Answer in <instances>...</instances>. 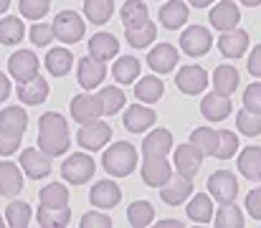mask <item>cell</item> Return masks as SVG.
Wrapping results in <instances>:
<instances>
[{
	"label": "cell",
	"instance_id": "6da1fadb",
	"mask_svg": "<svg viewBox=\"0 0 261 228\" xmlns=\"http://www.w3.org/2000/svg\"><path fill=\"white\" fill-rule=\"evenodd\" d=\"M71 147L69 124L59 112H46L38 119V150H43L48 157H59Z\"/></svg>",
	"mask_w": 261,
	"mask_h": 228
},
{
	"label": "cell",
	"instance_id": "7a4b0ae2",
	"mask_svg": "<svg viewBox=\"0 0 261 228\" xmlns=\"http://www.w3.org/2000/svg\"><path fill=\"white\" fill-rule=\"evenodd\" d=\"M101 165L112 178H127L137 167V150L129 142H114L104 150Z\"/></svg>",
	"mask_w": 261,
	"mask_h": 228
},
{
	"label": "cell",
	"instance_id": "3957f363",
	"mask_svg": "<svg viewBox=\"0 0 261 228\" xmlns=\"http://www.w3.org/2000/svg\"><path fill=\"white\" fill-rule=\"evenodd\" d=\"M51 28H54V38L61 41V43H76L87 33V23H84V18L76 10H61L54 18Z\"/></svg>",
	"mask_w": 261,
	"mask_h": 228
},
{
	"label": "cell",
	"instance_id": "277c9868",
	"mask_svg": "<svg viewBox=\"0 0 261 228\" xmlns=\"http://www.w3.org/2000/svg\"><path fill=\"white\" fill-rule=\"evenodd\" d=\"M94 167H96L94 165V157H89L87 152H74V155H69L64 160L61 175L71 185H84V183H89L94 178Z\"/></svg>",
	"mask_w": 261,
	"mask_h": 228
},
{
	"label": "cell",
	"instance_id": "5b68a950",
	"mask_svg": "<svg viewBox=\"0 0 261 228\" xmlns=\"http://www.w3.org/2000/svg\"><path fill=\"white\" fill-rule=\"evenodd\" d=\"M109 140H112V127L107 122H99V119H91L87 124H82L79 132H76V142L87 152L101 150L104 145H109Z\"/></svg>",
	"mask_w": 261,
	"mask_h": 228
},
{
	"label": "cell",
	"instance_id": "8992f818",
	"mask_svg": "<svg viewBox=\"0 0 261 228\" xmlns=\"http://www.w3.org/2000/svg\"><path fill=\"white\" fill-rule=\"evenodd\" d=\"M211 46H213V36H211V31L208 28H203V26H190V28H185L182 31V36H180V48L188 54V56H205L208 51H211Z\"/></svg>",
	"mask_w": 261,
	"mask_h": 228
},
{
	"label": "cell",
	"instance_id": "52a82bcc",
	"mask_svg": "<svg viewBox=\"0 0 261 228\" xmlns=\"http://www.w3.org/2000/svg\"><path fill=\"white\" fill-rule=\"evenodd\" d=\"M142 180L150 188H163L170 178H173V162H168V157H145V162L140 165Z\"/></svg>",
	"mask_w": 261,
	"mask_h": 228
},
{
	"label": "cell",
	"instance_id": "ba28073f",
	"mask_svg": "<svg viewBox=\"0 0 261 228\" xmlns=\"http://www.w3.org/2000/svg\"><path fill=\"white\" fill-rule=\"evenodd\" d=\"M208 193L218 200V203H231L239 195V180L233 172L228 170H218L208 178Z\"/></svg>",
	"mask_w": 261,
	"mask_h": 228
},
{
	"label": "cell",
	"instance_id": "9c48e42d",
	"mask_svg": "<svg viewBox=\"0 0 261 228\" xmlns=\"http://www.w3.org/2000/svg\"><path fill=\"white\" fill-rule=\"evenodd\" d=\"M203 152L198 145H193V142H188V145H180V147H175V172L177 175H185V178H195L198 175V170H200V165H203Z\"/></svg>",
	"mask_w": 261,
	"mask_h": 228
},
{
	"label": "cell",
	"instance_id": "30bf717a",
	"mask_svg": "<svg viewBox=\"0 0 261 228\" xmlns=\"http://www.w3.org/2000/svg\"><path fill=\"white\" fill-rule=\"evenodd\" d=\"M89 200L94 208H101V211H112L119 206L122 200V188L114 183V180H99L91 185V193H89Z\"/></svg>",
	"mask_w": 261,
	"mask_h": 228
},
{
	"label": "cell",
	"instance_id": "8fae6325",
	"mask_svg": "<svg viewBox=\"0 0 261 228\" xmlns=\"http://www.w3.org/2000/svg\"><path fill=\"white\" fill-rule=\"evenodd\" d=\"M20 170L33 178V180H41L51 172V157L38 147H28V150L20 152Z\"/></svg>",
	"mask_w": 261,
	"mask_h": 228
},
{
	"label": "cell",
	"instance_id": "7c38bea8",
	"mask_svg": "<svg viewBox=\"0 0 261 228\" xmlns=\"http://www.w3.org/2000/svg\"><path fill=\"white\" fill-rule=\"evenodd\" d=\"M38 59H36V54L33 51H28V48H20V51H15L10 59H8V71L10 76L15 79V81H25V79H33V76L38 74Z\"/></svg>",
	"mask_w": 261,
	"mask_h": 228
},
{
	"label": "cell",
	"instance_id": "4fadbf2b",
	"mask_svg": "<svg viewBox=\"0 0 261 228\" xmlns=\"http://www.w3.org/2000/svg\"><path fill=\"white\" fill-rule=\"evenodd\" d=\"M175 86H177L182 94L195 96V94H200V91L208 86V74H205L203 66H182V69L177 71V76H175Z\"/></svg>",
	"mask_w": 261,
	"mask_h": 228
},
{
	"label": "cell",
	"instance_id": "5bb4252c",
	"mask_svg": "<svg viewBox=\"0 0 261 228\" xmlns=\"http://www.w3.org/2000/svg\"><path fill=\"white\" fill-rule=\"evenodd\" d=\"M249 48V33L244 28H231V31H223L221 38H218V51L226 56V59H241Z\"/></svg>",
	"mask_w": 261,
	"mask_h": 228
},
{
	"label": "cell",
	"instance_id": "9a60e30c",
	"mask_svg": "<svg viewBox=\"0 0 261 228\" xmlns=\"http://www.w3.org/2000/svg\"><path fill=\"white\" fill-rule=\"evenodd\" d=\"M104 112H101V102L96 94H76L71 99V117L74 122L79 124H87L91 119H99Z\"/></svg>",
	"mask_w": 261,
	"mask_h": 228
},
{
	"label": "cell",
	"instance_id": "2e32d148",
	"mask_svg": "<svg viewBox=\"0 0 261 228\" xmlns=\"http://www.w3.org/2000/svg\"><path fill=\"white\" fill-rule=\"evenodd\" d=\"M190 195H193V178H185V175H175L173 172V178L160 188V198L168 206H180Z\"/></svg>",
	"mask_w": 261,
	"mask_h": 228
},
{
	"label": "cell",
	"instance_id": "e0dca14e",
	"mask_svg": "<svg viewBox=\"0 0 261 228\" xmlns=\"http://www.w3.org/2000/svg\"><path fill=\"white\" fill-rule=\"evenodd\" d=\"M180 61V54L173 43H158L150 54H147V64L155 74H170Z\"/></svg>",
	"mask_w": 261,
	"mask_h": 228
},
{
	"label": "cell",
	"instance_id": "ac0fdd59",
	"mask_svg": "<svg viewBox=\"0 0 261 228\" xmlns=\"http://www.w3.org/2000/svg\"><path fill=\"white\" fill-rule=\"evenodd\" d=\"M208 20H211V26H213L216 31L223 33V31H231V28L239 26L241 10H239V5H236L233 0H223V3H216V8L211 10Z\"/></svg>",
	"mask_w": 261,
	"mask_h": 228
},
{
	"label": "cell",
	"instance_id": "d6986e66",
	"mask_svg": "<svg viewBox=\"0 0 261 228\" xmlns=\"http://www.w3.org/2000/svg\"><path fill=\"white\" fill-rule=\"evenodd\" d=\"M104 76H107V66H104V61H96V59H79V64H76V79H79V86L82 89H96L101 81H104Z\"/></svg>",
	"mask_w": 261,
	"mask_h": 228
},
{
	"label": "cell",
	"instance_id": "ffe728a7",
	"mask_svg": "<svg viewBox=\"0 0 261 228\" xmlns=\"http://www.w3.org/2000/svg\"><path fill=\"white\" fill-rule=\"evenodd\" d=\"M48 96V81L43 76H33V79H25V81H18V99L20 104H28V107H36V104H43Z\"/></svg>",
	"mask_w": 261,
	"mask_h": 228
},
{
	"label": "cell",
	"instance_id": "44dd1931",
	"mask_svg": "<svg viewBox=\"0 0 261 228\" xmlns=\"http://www.w3.org/2000/svg\"><path fill=\"white\" fill-rule=\"evenodd\" d=\"M119 54V41H117V36H112V33H94L91 38H89V56L91 59H96V61H112L114 56Z\"/></svg>",
	"mask_w": 261,
	"mask_h": 228
},
{
	"label": "cell",
	"instance_id": "7402d4cb",
	"mask_svg": "<svg viewBox=\"0 0 261 228\" xmlns=\"http://www.w3.org/2000/svg\"><path fill=\"white\" fill-rule=\"evenodd\" d=\"M200 114H203L208 122H223V119L231 114V99H228L226 94L211 91V94L203 96V102H200Z\"/></svg>",
	"mask_w": 261,
	"mask_h": 228
},
{
	"label": "cell",
	"instance_id": "603a6c76",
	"mask_svg": "<svg viewBox=\"0 0 261 228\" xmlns=\"http://www.w3.org/2000/svg\"><path fill=\"white\" fill-rule=\"evenodd\" d=\"M155 122H158V114H155L150 107H145V104H132V107L124 112V127H127V132L140 135V132L150 130Z\"/></svg>",
	"mask_w": 261,
	"mask_h": 228
},
{
	"label": "cell",
	"instance_id": "cb8c5ba5",
	"mask_svg": "<svg viewBox=\"0 0 261 228\" xmlns=\"http://www.w3.org/2000/svg\"><path fill=\"white\" fill-rule=\"evenodd\" d=\"M23 190V172L18 165L3 160L0 162V195L3 198H15Z\"/></svg>",
	"mask_w": 261,
	"mask_h": 228
},
{
	"label": "cell",
	"instance_id": "d4e9b609",
	"mask_svg": "<svg viewBox=\"0 0 261 228\" xmlns=\"http://www.w3.org/2000/svg\"><path fill=\"white\" fill-rule=\"evenodd\" d=\"M173 135L168 132V130H155V132H150L147 137H145V142H142V155L145 157H168L170 150H173Z\"/></svg>",
	"mask_w": 261,
	"mask_h": 228
},
{
	"label": "cell",
	"instance_id": "484cf974",
	"mask_svg": "<svg viewBox=\"0 0 261 228\" xmlns=\"http://www.w3.org/2000/svg\"><path fill=\"white\" fill-rule=\"evenodd\" d=\"M185 213L193 223H211L213 221V200L205 193H195L193 198H188Z\"/></svg>",
	"mask_w": 261,
	"mask_h": 228
},
{
	"label": "cell",
	"instance_id": "4316f807",
	"mask_svg": "<svg viewBox=\"0 0 261 228\" xmlns=\"http://www.w3.org/2000/svg\"><path fill=\"white\" fill-rule=\"evenodd\" d=\"M0 130L23 137V132L28 130V114L23 107H5L0 112Z\"/></svg>",
	"mask_w": 261,
	"mask_h": 228
},
{
	"label": "cell",
	"instance_id": "83f0119b",
	"mask_svg": "<svg viewBox=\"0 0 261 228\" xmlns=\"http://www.w3.org/2000/svg\"><path fill=\"white\" fill-rule=\"evenodd\" d=\"M160 23L168 28V31H177L188 23V5L180 3V0H168L163 8H160Z\"/></svg>",
	"mask_w": 261,
	"mask_h": 228
},
{
	"label": "cell",
	"instance_id": "f1b7e54d",
	"mask_svg": "<svg viewBox=\"0 0 261 228\" xmlns=\"http://www.w3.org/2000/svg\"><path fill=\"white\" fill-rule=\"evenodd\" d=\"M239 81H241V76H239V71H236V66H231V64H221V66L213 71V91L231 96V94L239 89Z\"/></svg>",
	"mask_w": 261,
	"mask_h": 228
},
{
	"label": "cell",
	"instance_id": "f546056e",
	"mask_svg": "<svg viewBox=\"0 0 261 228\" xmlns=\"http://www.w3.org/2000/svg\"><path fill=\"white\" fill-rule=\"evenodd\" d=\"M163 94H165V84L158 76H142L135 84V96L140 102H145V104H155Z\"/></svg>",
	"mask_w": 261,
	"mask_h": 228
},
{
	"label": "cell",
	"instance_id": "4dcf8cb0",
	"mask_svg": "<svg viewBox=\"0 0 261 228\" xmlns=\"http://www.w3.org/2000/svg\"><path fill=\"white\" fill-rule=\"evenodd\" d=\"M71 66H74V56H71L69 48L59 46V48H51L46 54V69L51 76H66L71 71Z\"/></svg>",
	"mask_w": 261,
	"mask_h": 228
},
{
	"label": "cell",
	"instance_id": "1f68e13d",
	"mask_svg": "<svg viewBox=\"0 0 261 228\" xmlns=\"http://www.w3.org/2000/svg\"><path fill=\"white\" fill-rule=\"evenodd\" d=\"M124 36H127V43L132 48H147L155 36H158V28L152 20H145L142 26H132V28H124Z\"/></svg>",
	"mask_w": 261,
	"mask_h": 228
},
{
	"label": "cell",
	"instance_id": "d6a6232c",
	"mask_svg": "<svg viewBox=\"0 0 261 228\" xmlns=\"http://www.w3.org/2000/svg\"><path fill=\"white\" fill-rule=\"evenodd\" d=\"M239 170L249 180H261V147H246L239 155Z\"/></svg>",
	"mask_w": 261,
	"mask_h": 228
},
{
	"label": "cell",
	"instance_id": "836d02e7",
	"mask_svg": "<svg viewBox=\"0 0 261 228\" xmlns=\"http://www.w3.org/2000/svg\"><path fill=\"white\" fill-rule=\"evenodd\" d=\"M119 18H122L124 28H132V26H142L145 20H150V10L142 0H127L119 10Z\"/></svg>",
	"mask_w": 261,
	"mask_h": 228
},
{
	"label": "cell",
	"instance_id": "e575fe53",
	"mask_svg": "<svg viewBox=\"0 0 261 228\" xmlns=\"http://www.w3.org/2000/svg\"><path fill=\"white\" fill-rule=\"evenodd\" d=\"M114 13V0H84V15L89 23L104 26Z\"/></svg>",
	"mask_w": 261,
	"mask_h": 228
},
{
	"label": "cell",
	"instance_id": "d590c367",
	"mask_svg": "<svg viewBox=\"0 0 261 228\" xmlns=\"http://www.w3.org/2000/svg\"><path fill=\"white\" fill-rule=\"evenodd\" d=\"M96 96H99V102H101V112H104L107 117L122 112V107L127 104V96H124V91H122L119 86H104Z\"/></svg>",
	"mask_w": 261,
	"mask_h": 228
},
{
	"label": "cell",
	"instance_id": "8d00e7d4",
	"mask_svg": "<svg viewBox=\"0 0 261 228\" xmlns=\"http://www.w3.org/2000/svg\"><path fill=\"white\" fill-rule=\"evenodd\" d=\"M38 200H41V206H46V208H66V206H69V190H66V185H61V183H51V185L41 188Z\"/></svg>",
	"mask_w": 261,
	"mask_h": 228
},
{
	"label": "cell",
	"instance_id": "74e56055",
	"mask_svg": "<svg viewBox=\"0 0 261 228\" xmlns=\"http://www.w3.org/2000/svg\"><path fill=\"white\" fill-rule=\"evenodd\" d=\"M25 36V28H23V20L15 18V15H8L0 20V43L3 46H13V43H20Z\"/></svg>",
	"mask_w": 261,
	"mask_h": 228
},
{
	"label": "cell",
	"instance_id": "f35d334b",
	"mask_svg": "<svg viewBox=\"0 0 261 228\" xmlns=\"http://www.w3.org/2000/svg\"><path fill=\"white\" fill-rule=\"evenodd\" d=\"M112 76L117 84H135V79L140 76V61L135 56H122L117 59L114 69H112Z\"/></svg>",
	"mask_w": 261,
	"mask_h": 228
},
{
	"label": "cell",
	"instance_id": "ab89813d",
	"mask_svg": "<svg viewBox=\"0 0 261 228\" xmlns=\"http://www.w3.org/2000/svg\"><path fill=\"white\" fill-rule=\"evenodd\" d=\"M36 221H38V226H66L71 221V208L69 206L66 208H46V206H41L36 211Z\"/></svg>",
	"mask_w": 261,
	"mask_h": 228
},
{
	"label": "cell",
	"instance_id": "60d3db41",
	"mask_svg": "<svg viewBox=\"0 0 261 228\" xmlns=\"http://www.w3.org/2000/svg\"><path fill=\"white\" fill-rule=\"evenodd\" d=\"M127 221L129 226H150L155 221V208L152 203L147 200H135L129 208H127Z\"/></svg>",
	"mask_w": 261,
	"mask_h": 228
},
{
	"label": "cell",
	"instance_id": "b9f144b4",
	"mask_svg": "<svg viewBox=\"0 0 261 228\" xmlns=\"http://www.w3.org/2000/svg\"><path fill=\"white\" fill-rule=\"evenodd\" d=\"M31 218H33V211L25 200H10V206L5 208V221L10 226H28Z\"/></svg>",
	"mask_w": 261,
	"mask_h": 228
},
{
	"label": "cell",
	"instance_id": "7bdbcfd3",
	"mask_svg": "<svg viewBox=\"0 0 261 228\" xmlns=\"http://www.w3.org/2000/svg\"><path fill=\"white\" fill-rule=\"evenodd\" d=\"M190 142L198 145L203 155H216V147H218V132L211 130V127H198V130H193Z\"/></svg>",
	"mask_w": 261,
	"mask_h": 228
},
{
	"label": "cell",
	"instance_id": "ee69618b",
	"mask_svg": "<svg viewBox=\"0 0 261 228\" xmlns=\"http://www.w3.org/2000/svg\"><path fill=\"white\" fill-rule=\"evenodd\" d=\"M236 127H239L241 135L256 137V135H261V114L259 112H249V109L244 107V109L236 114Z\"/></svg>",
	"mask_w": 261,
	"mask_h": 228
},
{
	"label": "cell",
	"instance_id": "f6af8a7d",
	"mask_svg": "<svg viewBox=\"0 0 261 228\" xmlns=\"http://www.w3.org/2000/svg\"><path fill=\"white\" fill-rule=\"evenodd\" d=\"M216 226H244V213L239 211L236 200L221 203V208L216 213Z\"/></svg>",
	"mask_w": 261,
	"mask_h": 228
},
{
	"label": "cell",
	"instance_id": "bcb514c9",
	"mask_svg": "<svg viewBox=\"0 0 261 228\" xmlns=\"http://www.w3.org/2000/svg\"><path fill=\"white\" fill-rule=\"evenodd\" d=\"M239 150V137H236V132H231V130H218V147H216V155L213 157H218V160H228V157H233Z\"/></svg>",
	"mask_w": 261,
	"mask_h": 228
},
{
	"label": "cell",
	"instance_id": "7dc6e473",
	"mask_svg": "<svg viewBox=\"0 0 261 228\" xmlns=\"http://www.w3.org/2000/svg\"><path fill=\"white\" fill-rule=\"evenodd\" d=\"M18 8H20V15H23V18H28V20H41V18L48 13L51 3H48V0H18Z\"/></svg>",
	"mask_w": 261,
	"mask_h": 228
},
{
	"label": "cell",
	"instance_id": "c3c4849f",
	"mask_svg": "<svg viewBox=\"0 0 261 228\" xmlns=\"http://www.w3.org/2000/svg\"><path fill=\"white\" fill-rule=\"evenodd\" d=\"M31 43L38 48H46L48 43H54V28L48 23H36L31 28Z\"/></svg>",
	"mask_w": 261,
	"mask_h": 228
},
{
	"label": "cell",
	"instance_id": "681fc988",
	"mask_svg": "<svg viewBox=\"0 0 261 228\" xmlns=\"http://www.w3.org/2000/svg\"><path fill=\"white\" fill-rule=\"evenodd\" d=\"M244 107L249 112H259L261 114V84H251L244 91Z\"/></svg>",
	"mask_w": 261,
	"mask_h": 228
},
{
	"label": "cell",
	"instance_id": "f907efd6",
	"mask_svg": "<svg viewBox=\"0 0 261 228\" xmlns=\"http://www.w3.org/2000/svg\"><path fill=\"white\" fill-rule=\"evenodd\" d=\"M82 226L84 228H107L112 226V218L107 213H99V211H89L82 216Z\"/></svg>",
	"mask_w": 261,
	"mask_h": 228
},
{
	"label": "cell",
	"instance_id": "816d5d0a",
	"mask_svg": "<svg viewBox=\"0 0 261 228\" xmlns=\"http://www.w3.org/2000/svg\"><path fill=\"white\" fill-rule=\"evenodd\" d=\"M18 147H20V137L0 130V155H3V157H8V155L18 152Z\"/></svg>",
	"mask_w": 261,
	"mask_h": 228
},
{
	"label": "cell",
	"instance_id": "f5cc1de1",
	"mask_svg": "<svg viewBox=\"0 0 261 228\" xmlns=\"http://www.w3.org/2000/svg\"><path fill=\"white\" fill-rule=\"evenodd\" d=\"M246 211L254 221H261V188H254L246 195Z\"/></svg>",
	"mask_w": 261,
	"mask_h": 228
},
{
	"label": "cell",
	"instance_id": "db71d44e",
	"mask_svg": "<svg viewBox=\"0 0 261 228\" xmlns=\"http://www.w3.org/2000/svg\"><path fill=\"white\" fill-rule=\"evenodd\" d=\"M249 74L256 76V79H261V46H256L254 51H251V56H249Z\"/></svg>",
	"mask_w": 261,
	"mask_h": 228
},
{
	"label": "cell",
	"instance_id": "11a10c76",
	"mask_svg": "<svg viewBox=\"0 0 261 228\" xmlns=\"http://www.w3.org/2000/svg\"><path fill=\"white\" fill-rule=\"evenodd\" d=\"M8 96H10V81L5 74H0V102H5Z\"/></svg>",
	"mask_w": 261,
	"mask_h": 228
},
{
	"label": "cell",
	"instance_id": "9f6ffc18",
	"mask_svg": "<svg viewBox=\"0 0 261 228\" xmlns=\"http://www.w3.org/2000/svg\"><path fill=\"white\" fill-rule=\"evenodd\" d=\"M193 8H208L211 3H216V0H188Z\"/></svg>",
	"mask_w": 261,
	"mask_h": 228
},
{
	"label": "cell",
	"instance_id": "6f0895ef",
	"mask_svg": "<svg viewBox=\"0 0 261 228\" xmlns=\"http://www.w3.org/2000/svg\"><path fill=\"white\" fill-rule=\"evenodd\" d=\"M160 226H163V228H170V226H180V221H173V218H165V221H160Z\"/></svg>",
	"mask_w": 261,
	"mask_h": 228
},
{
	"label": "cell",
	"instance_id": "680465c9",
	"mask_svg": "<svg viewBox=\"0 0 261 228\" xmlns=\"http://www.w3.org/2000/svg\"><path fill=\"white\" fill-rule=\"evenodd\" d=\"M239 3H244V5H249V8H256V5H261V0H239Z\"/></svg>",
	"mask_w": 261,
	"mask_h": 228
},
{
	"label": "cell",
	"instance_id": "91938a15",
	"mask_svg": "<svg viewBox=\"0 0 261 228\" xmlns=\"http://www.w3.org/2000/svg\"><path fill=\"white\" fill-rule=\"evenodd\" d=\"M8 5H10V0H0V15L8 10Z\"/></svg>",
	"mask_w": 261,
	"mask_h": 228
},
{
	"label": "cell",
	"instance_id": "94428289",
	"mask_svg": "<svg viewBox=\"0 0 261 228\" xmlns=\"http://www.w3.org/2000/svg\"><path fill=\"white\" fill-rule=\"evenodd\" d=\"M0 226H5V216L3 213H0Z\"/></svg>",
	"mask_w": 261,
	"mask_h": 228
}]
</instances>
